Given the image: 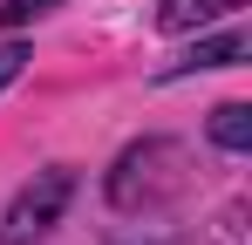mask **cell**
Masks as SVG:
<instances>
[{
  "label": "cell",
  "mask_w": 252,
  "mask_h": 245,
  "mask_svg": "<svg viewBox=\"0 0 252 245\" xmlns=\"http://www.w3.org/2000/svg\"><path fill=\"white\" fill-rule=\"evenodd\" d=\"M184 150L170 143V136H143V143H129L116 170H109V204L116 211H164L177 191H184Z\"/></svg>",
  "instance_id": "1"
},
{
  "label": "cell",
  "mask_w": 252,
  "mask_h": 245,
  "mask_svg": "<svg viewBox=\"0 0 252 245\" xmlns=\"http://www.w3.org/2000/svg\"><path fill=\"white\" fill-rule=\"evenodd\" d=\"M68 198H75V170H68V163L34 170V184H21V191H14V204H7V218H0V245H28V239H41L48 225L68 211Z\"/></svg>",
  "instance_id": "2"
},
{
  "label": "cell",
  "mask_w": 252,
  "mask_h": 245,
  "mask_svg": "<svg viewBox=\"0 0 252 245\" xmlns=\"http://www.w3.org/2000/svg\"><path fill=\"white\" fill-rule=\"evenodd\" d=\"M246 61V28H225L211 41H191L170 68H157V82H177V75H198V68H239Z\"/></svg>",
  "instance_id": "3"
},
{
  "label": "cell",
  "mask_w": 252,
  "mask_h": 245,
  "mask_svg": "<svg viewBox=\"0 0 252 245\" xmlns=\"http://www.w3.org/2000/svg\"><path fill=\"white\" fill-rule=\"evenodd\" d=\"M218 14H232V0H157V28H164V34H191V28H211Z\"/></svg>",
  "instance_id": "4"
},
{
  "label": "cell",
  "mask_w": 252,
  "mask_h": 245,
  "mask_svg": "<svg viewBox=\"0 0 252 245\" xmlns=\"http://www.w3.org/2000/svg\"><path fill=\"white\" fill-rule=\"evenodd\" d=\"M211 143H218L225 157H246L252 150V109L246 102H218V109H211Z\"/></svg>",
  "instance_id": "5"
},
{
  "label": "cell",
  "mask_w": 252,
  "mask_h": 245,
  "mask_svg": "<svg viewBox=\"0 0 252 245\" xmlns=\"http://www.w3.org/2000/svg\"><path fill=\"white\" fill-rule=\"evenodd\" d=\"M62 0H7L0 7V28H14V21H41V14H55Z\"/></svg>",
  "instance_id": "6"
},
{
  "label": "cell",
  "mask_w": 252,
  "mask_h": 245,
  "mask_svg": "<svg viewBox=\"0 0 252 245\" xmlns=\"http://www.w3.org/2000/svg\"><path fill=\"white\" fill-rule=\"evenodd\" d=\"M21 68H28V48H21V41H0V89L21 82Z\"/></svg>",
  "instance_id": "7"
},
{
  "label": "cell",
  "mask_w": 252,
  "mask_h": 245,
  "mask_svg": "<svg viewBox=\"0 0 252 245\" xmlns=\"http://www.w3.org/2000/svg\"><path fill=\"white\" fill-rule=\"evenodd\" d=\"M232 7H246V0H232Z\"/></svg>",
  "instance_id": "8"
}]
</instances>
